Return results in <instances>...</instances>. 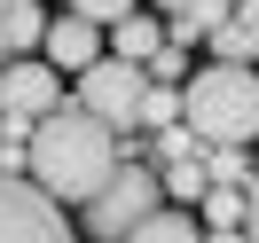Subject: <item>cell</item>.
<instances>
[{
    "mask_svg": "<svg viewBox=\"0 0 259 243\" xmlns=\"http://www.w3.org/2000/svg\"><path fill=\"white\" fill-rule=\"evenodd\" d=\"M24 157H32V180L55 196V204H87V196L118 173V133L102 126L95 110H79V102H71V110L55 102L48 118H32Z\"/></svg>",
    "mask_w": 259,
    "mask_h": 243,
    "instance_id": "1",
    "label": "cell"
},
{
    "mask_svg": "<svg viewBox=\"0 0 259 243\" xmlns=\"http://www.w3.org/2000/svg\"><path fill=\"white\" fill-rule=\"evenodd\" d=\"M181 126L204 149H243L259 133V71L251 63H204L181 94Z\"/></svg>",
    "mask_w": 259,
    "mask_h": 243,
    "instance_id": "2",
    "label": "cell"
},
{
    "mask_svg": "<svg viewBox=\"0 0 259 243\" xmlns=\"http://www.w3.org/2000/svg\"><path fill=\"white\" fill-rule=\"evenodd\" d=\"M79 110H95L110 133L142 126V110H149V71L142 63H118V55H95V63L79 71Z\"/></svg>",
    "mask_w": 259,
    "mask_h": 243,
    "instance_id": "3",
    "label": "cell"
},
{
    "mask_svg": "<svg viewBox=\"0 0 259 243\" xmlns=\"http://www.w3.org/2000/svg\"><path fill=\"white\" fill-rule=\"evenodd\" d=\"M157 204H165V180L149 173V165H118V173L102 180L95 196H87V220H95V235L126 243V227H142Z\"/></svg>",
    "mask_w": 259,
    "mask_h": 243,
    "instance_id": "4",
    "label": "cell"
},
{
    "mask_svg": "<svg viewBox=\"0 0 259 243\" xmlns=\"http://www.w3.org/2000/svg\"><path fill=\"white\" fill-rule=\"evenodd\" d=\"M0 243H71V220L39 180L0 173Z\"/></svg>",
    "mask_w": 259,
    "mask_h": 243,
    "instance_id": "5",
    "label": "cell"
},
{
    "mask_svg": "<svg viewBox=\"0 0 259 243\" xmlns=\"http://www.w3.org/2000/svg\"><path fill=\"white\" fill-rule=\"evenodd\" d=\"M63 102V71L39 55H8L0 63V118H48Z\"/></svg>",
    "mask_w": 259,
    "mask_h": 243,
    "instance_id": "6",
    "label": "cell"
},
{
    "mask_svg": "<svg viewBox=\"0 0 259 243\" xmlns=\"http://www.w3.org/2000/svg\"><path fill=\"white\" fill-rule=\"evenodd\" d=\"M95 55H102V24H87V16H55L39 32V63H55V71H87Z\"/></svg>",
    "mask_w": 259,
    "mask_h": 243,
    "instance_id": "7",
    "label": "cell"
},
{
    "mask_svg": "<svg viewBox=\"0 0 259 243\" xmlns=\"http://www.w3.org/2000/svg\"><path fill=\"white\" fill-rule=\"evenodd\" d=\"M126 243H204V227H196L189 204H157L142 227H126Z\"/></svg>",
    "mask_w": 259,
    "mask_h": 243,
    "instance_id": "8",
    "label": "cell"
},
{
    "mask_svg": "<svg viewBox=\"0 0 259 243\" xmlns=\"http://www.w3.org/2000/svg\"><path fill=\"white\" fill-rule=\"evenodd\" d=\"M157 47H165V24H149L142 8L110 24V55H118V63H149V55H157Z\"/></svg>",
    "mask_w": 259,
    "mask_h": 243,
    "instance_id": "9",
    "label": "cell"
},
{
    "mask_svg": "<svg viewBox=\"0 0 259 243\" xmlns=\"http://www.w3.org/2000/svg\"><path fill=\"white\" fill-rule=\"evenodd\" d=\"M39 32H48V16H39V0H0V39H8V55H32Z\"/></svg>",
    "mask_w": 259,
    "mask_h": 243,
    "instance_id": "10",
    "label": "cell"
},
{
    "mask_svg": "<svg viewBox=\"0 0 259 243\" xmlns=\"http://www.w3.org/2000/svg\"><path fill=\"white\" fill-rule=\"evenodd\" d=\"M196 204H204V220H212V227H243L251 196H243V180H220V188H204Z\"/></svg>",
    "mask_w": 259,
    "mask_h": 243,
    "instance_id": "11",
    "label": "cell"
},
{
    "mask_svg": "<svg viewBox=\"0 0 259 243\" xmlns=\"http://www.w3.org/2000/svg\"><path fill=\"white\" fill-rule=\"evenodd\" d=\"M157 180H165V196H173V204H189V212H196V196L212 188V180H204V165H196V157H173V173H157Z\"/></svg>",
    "mask_w": 259,
    "mask_h": 243,
    "instance_id": "12",
    "label": "cell"
},
{
    "mask_svg": "<svg viewBox=\"0 0 259 243\" xmlns=\"http://www.w3.org/2000/svg\"><path fill=\"white\" fill-rule=\"evenodd\" d=\"M212 39H220V63H251V47H259V32H243L236 16H220V24H212Z\"/></svg>",
    "mask_w": 259,
    "mask_h": 243,
    "instance_id": "13",
    "label": "cell"
},
{
    "mask_svg": "<svg viewBox=\"0 0 259 243\" xmlns=\"http://www.w3.org/2000/svg\"><path fill=\"white\" fill-rule=\"evenodd\" d=\"M134 8H142V0H71V16H87V24H102V32H110L118 16H134Z\"/></svg>",
    "mask_w": 259,
    "mask_h": 243,
    "instance_id": "14",
    "label": "cell"
},
{
    "mask_svg": "<svg viewBox=\"0 0 259 243\" xmlns=\"http://www.w3.org/2000/svg\"><path fill=\"white\" fill-rule=\"evenodd\" d=\"M157 8H173V16H196V24L212 32V24H220L228 8H236V0H157Z\"/></svg>",
    "mask_w": 259,
    "mask_h": 243,
    "instance_id": "15",
    "label": "cell"
},
{
    "mask_svg": "<svg viewBox=\"0 0 259 243\" xmlns=\"http://www.w3.org/2000/svg\"><path fill=\"white\" fill-rule=\"evenodd\" d=\"M142 71H149V79H165V86H173V79H189V63H181V47H173V39H165V47L149 55Z\"/></svg>",
    "mask_w": 259,
    "mask_h": 243,
    "instance_id": "16",
    "label": "cell"
},
{
    "mask_svg": "<svg viewBox=\"0 0 259 243\" xmlns=\"http://www.w3.org/2000/svg\"><path fill=\"white\" fill-rule=\"evenodd\" d=\"M243 196H251V212H243V235H251V243H259V173H251V180H243Z\"/></svg>",
    "mask_w": 259,
    "mask_h": 243,
    "instance_id": "17",
    "label": "cell"
},
{
    "mask_svg": "<svg viewBox=\"0 0 259 243\" xmlns=\"http://www.w3.org/2000/svg\"><path fill=\"white\" fill-rule=\"evenodd\" d=\"M236 24H243V32H259V0H236Z\"/></svg>",
    "mask_w": 259,
    "mask_h": 243,
    "instance_id": "18",
    "label": "cell"
},
{
    "mask_svg": "<svg viewBox=\"0 0 259 243\" xmlns=\"http://www.w3.org/2000/svg\"><path fill=\"white\" fill-rule=\"evenodd\" d=\"M204 243H251V235H243V227H212Z\"/></svg>",
    "mask_w": 259,
    "mask_h": 243,
    "instance_id": "19",
    "label": "cell"
},
{
    "mask_svg": "<svg viewBox=\"0 0 259 243\" xmlns=\"http://www.w3.org/2000/svg\"><path fill=\"white\" fill-rule=\"evenodd\" d=\"M0 63H8V39H0Z\"/></svg>",
    "mask_w": 259,
    "mask_h": 243,
    "instance_id": "20",
    "label": "cell"
}]
</instances>
